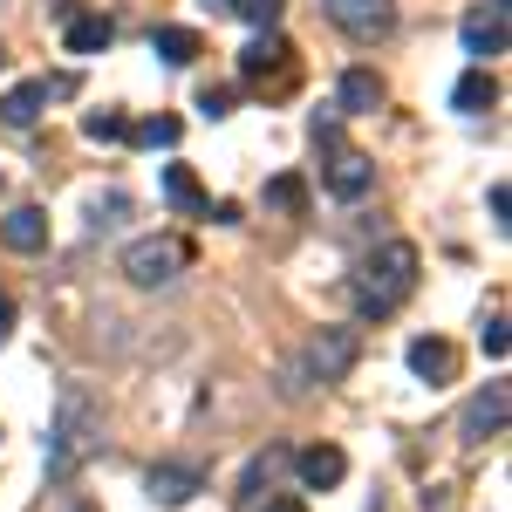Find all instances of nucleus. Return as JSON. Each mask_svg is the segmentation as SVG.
Segmentation results:
<instances>
[{"mask_svg": "<svg viewBox=\"0 0 512 512\" xmlns=\"http://www.w3.org/2000/svg\"><path fill=\"white\" fill-rule=\"evenodd\" d=\"M103 451V410L82 383H62V403H55V424H48V478L82 472L89 458Z\"/></svg>", "mask_w": 512, "mask_h": 512, "instance_id": "1", "label": "nucleus"}, {"mask_svg": "<svg viewBox=\"0 0 512 512\" xmlns=\"http://www.w3.org/2000/svg\"><path fill=\"white\" fill-rule=\"evenodd\" d=\"M417 246L410 239H390V246H376L369 260H362V280H355V301H362V315H390L410 301V287H417Z\"/></svg>", "mask_w": 512, "mask_h": 512, "instance_id": "2", "label": "nucleus"}, {"mask_svg": "<svg viewBox=\"0 0 512 512\" xmlns=\"http://www.w3.org/2000/svg\"><path fill=\"white\" fill-rule=\"evenodd\" d=\"M192 253H185V239H137L130 253H123V274L137 280V287H164V280H178Z\"/></svg>", "mask_w": 512, "mask_h": 512, "instance_id": "3", "label": "nucleus"}, {"mask_svg": "<svg viewBox=\"0 0 512 512\" xmlns=\"http://www.w3.org/2000/svg\"><path fill=\"white\" fill-rule=\"evenodd\" d=\"M321 7H328V21L355 41H376V35L396 28V0H321Z\"/></svg>", "mask_w": 512, "mask_h": 512, "instance_id": "4", "label": "nucleus"}, {"mask_svg": "<svg viewBox=\"0 0 512 512\" xmlns=\"http://www.w3.org/2000/svg\"><path fill=\"white\" fill-rule=\"evenodd\" d=\"M355 355H362V335L355 328H321L315 342H308V369H315L321 383H342L355 369Z\"/></svg>", "mask_w": 512, "mask_h": 512, "instance_id": "5", "label": "nucleus"}, {"mask_svg": "<svg viewBox=\"0 0 512 512\" xmlns=\"http://www.w3.org/2000/svg\"><path fill=\"white\" fill-rule=\"evenodd\" d=\"M506 403H512L506 383H485V390L465 403V424H458V431H465V444H485V437L506 431Z\"/></svg>", "mask_w": 512, "mask_h": 512, "instance_id": "6", "label": "nucleus"}, {"mask_svg": "<svg viewBox=\"0 0 512 512\" xmlns=\"http://www.w3.org/2000/svg\"><path fill=\"white\" fill-rule=\"evenodd\" d=\"M506 14L512 0H485L465 14V55H506Z\"/></svg>", "mask_w": 512, "mask_h": 512, "instance_id": "7", "label": "nucleus"}, {"mask_svg": "<svg viewBox=\"0 0 512 512\" xmlns=\"http://www.w3.org/2000/svg\"><path fill=\"white\" fill-rule=\"evenodd\" d=\"M287 62H294V48L274 35V28H260V35L239 48V76L246 82H267V76H287Z\"/></svg>", "mask_w": 512, "mask_h": 512, "instance_id": "8", "label": "nucleus"}, {"mask_svg": "<svg viewBox=\"0 0 512 512\" xmlns=\"http://www.w3.org/2000/svg\"><path fill=\"white\" fill-rule=\"evenodd\" d=\"M144 492H151V506H185V499L205 492V472L198 465H151Z\"/></svg>", "mask_w": 512, "mask_h": 512, "instance_id": "9", "label": "nucleus"}, {"mask_svg": "<svg viewBox=\"0 0 512 512\" xmlns=\"http://www.w3.org/2000/svg\"><path fill=\"white\" fill-rule=\"evenodd\" d=\"M0 239H7L14 253H41V246H48V212H41V205H14V212L0 219Z\"/></svg>", "mask_w": 512, "mask_h": 512, "instance_id": "10", "label": "nucleus"}, {"mask_svg": "<svg viewBox=\"0 0 512 512\" xmlns=\"http://www.w3.org/2000/svg\"><path fill=\"white\" fill-rule=\"evenodd\" d=\"M48 96H55V82H14L7 96H0V123H14V130H28V123L48 110Z\"/></svg>", "mask_w": 512, "mask_h": 512, "instance_id": "11", "label": "nucleus"}, {"mask_svg": "<svg viewBox=\"0 0 512 512\" xmlns=\"http://www.w3.org/2000/svg\"><path fill=\"white\" fill-rule=\"evenodd\" d=\"M294 465H301V485H308V492H328V485H342V472H349V458H342L335 444H308Z\"/></svg>", "mask_w": 512, "mask_h": 512, "instance_id": "12", "label": "nucleus"}, {"mask_svg": "<svg viewBox=\"0 0 512 512\" xmlns=\"http://www.w3.org/2000/svg\"><path fill=\"white\" fill-rule=\"evenodd\" d=\"M376 185V164L362 158V151H335V164H328V192L335 198H362Z\"/></svg>", "mask_w": 512, "mask_h": 512, "instance_id": "13", "label": "nucleus"}, {"mask_svg": "<svg viewBox=\"0 0 512 512\" xmlns=\"http://www.w3.org/2000/svg\"><path fill=\"white\" fill-rule=\"evenodd\" d=\"M410 369H417L424 383H451V369H458V349H451L444 335H424V342H410Z\"/></svg>", "mask_w": 512, "mask_h": 512, "instance_id": "14", "label": "nucleus"}, {"mask_svg": "<svg viewBox=\"0 0 512 512\" xmlns=\"http://www.w3.org/2000/svg\"><path fill=\"white\" fill-rule=\"evenodd\" d=\"M499 103V82L485 76V69H472V76H458V89H451V110H465V117H485Z\"/></svg>", "mask_w": 512, "mask_h": 512, "instance_id": "15", "label": "nucleus"}, {"mask_svg": "<svg viewBox=\"0 0 512 512\" xmlns=\"http://www.w3.org/2000/svg\"><path fill=\"white\" fill-rule=\"evenodd\" d=\"M376 103H383V76H376V69H349V76H342V110H349V117H369Z\"/></svg>", "mask_w": 512, "mask_h": 512, "instance_id": "16", "label": "nucleus"}, {"mask_svg": "<svg viewBox=\"0 0 512 512\" xmlns=\"http://www.w3.org/2000/svg\"><path fill=\"white\" fill-rule=\"evenodd\" d=\"M151 55H158V62H171V69H185V62H198V55H205V41H198L192 28H158V35H151Z\"/></svg>", "mask_w": 512, "mask_h": 512, "instance_id": "17", "label": "nucleus"}, {"mask_svg": "<svg viewBox=\"0 0 512 512\" xmlns=\"http://www.w3.org/2000/svg\"><path fill=\"white\" fill-rule=\"evenodd\" d=\"M110 14H76L69 21V55H96V48H110Z\"/></svg>", "mask_w": 512, "mask_h": 512, "instance_id": "18", "label": "nucleus"}, {"mask_svg": "<svg viewBox=\"0 0 512 512\" xmlns=\"http://www.w3.org/2000/svg\"><path fill=\"white\" fill-rule=\"evenodd\" d=\"M164 198H171L178 212H205V192H198V178L185 164H164Z\"/></svg>", "mask_w": 512, "mask_h": 512, "instance_id": "19", "label": "nucleus"}, {"mask_svg": "<svg viewBox=\"0 0 512 512\" xmlns=\"http://www.w3.org/2000/svg\"><path fill=\"white\" fill-rule=\"evenodd\" d=\"M82 137H89V144H123V137H130V117H123V110H89V117H82Z\"/></svg>", "mask_w": 512, "mask_h": 512, "instance_id": "20", "label": "nucleus"}, {"mask_svg": "<svg viewBox=\"0 0 512 512\" xmlns=\"http://www.w3.org/2000/svg\"><path fill=\"white\" fill-rule=\"evenodd\" d=\"M267 205H274V212H308V185L287 171V178H274V185H267Z\"/></svg>", "mask_w": 512, "mask_h": 512, "instance_id": "21", "label": "nucleus"}, {"mask_svg": "<svg viewBox=\"0 0 512 512\" xmlns=\"http://www.w3.org/2000/svg\"><path fill=\"white\" fill-rule=\"evenodd\" d=\"M178 130H185L178 117H151V123H137L130 137H137V144H151V151H171V144H178Z\"/></svg>", "mask_w": 512, "mask_h": 512, "instance_id": "22", "label": "nucleus"}, {"mask_svg": "<svg viewBox=\"0 0 512 512\" xmlns=\"http://www.w3.org/2000/svg\"><path fill=\"white\" fill-rule=\"evenodd\" d=\"M226 7H233L239 21H253V28H274V21H280V7H287V0H226Z\"/></svg>", "mask_w": 512, "mask_h": 512, "instance_id": "23", "label": "nucleus"}, {"mask_svg": "<svg viewBox=\"0 0 512 512\" xmlns=\"http://www.w3.org/2000/svg\"><path fill=\"white\" fill-rule=\"evenodd\" d=\"M478 342H485V355L499 362V355L512 349V335H506V315H492V321H485V328H478Z\"/></svg>", "mask_w": 512, "mask_h": 512, "instance_id": "24", "label": "nucleus"}, {"mask_svg": "<svg viewBox=\"0 0 512 512\" xmlns=\"http://www.w3.org/2000/svg\"><path fill=\"white\" fill-rule=\"evenodd\" d=\"M198 110H205V117H233V89H205Z\"/></svg>", "mask_w": 512, "mask_h": 512, "instance_id": "25", "label": "nucleus"}, {"mask_svg": "<svg viewBox=\"0 0 512 512\" xmlns=\"http://www.w3.org/2000/svg\"><path fill=\"white\" fill-rule=\"evenodd\" d=\"M506 212H512V192H506V185H492V226H499V233H506V226H512Z\"/></svg>", "mask_w": 512, "mask_h": 512, "instance_id": "26", "label": "nucleus"}, {"mask_svg": "<svg viewBox=\"0 0 512 512\" xmlns=\"http://www.w3.org/2000/svg\"><path fill=\"white\" fill-rule=\"evenodd\" d=\"M7 328H14V301L0 294V342H7Z\"/></svg>", "mask_w": 512, "mask_h": 512, "instance_id": "27", "label": "nucleus"}, {"mask_svg": "<svg viewBox=\"0 0 512 512\" xmlns=\"http://www.w3.org/2000/svg\"><path fill=\"white\" fill-rule=\"evenodd\" d=\"M267 512H301V499H274V506H267Z\"/></svg>", "mask_w": 512, "mask_h": 512, "instance_id": "28", "label": "nucleus"}, {"mask_svg": "<svg viewBox=\"0 0 512 512\" xmlns=\"http://www.w3.org/2000/svg\"><path fill=\"white\" fill-rule=\"evenodd\" d=\"M0 62H7V48H0Z\"/></svg>", "mask_w": 512, "mask_h": 512, "instance_id": "29", "label": "nucleus"}]
</instances>
